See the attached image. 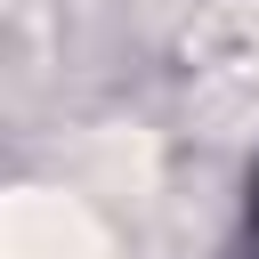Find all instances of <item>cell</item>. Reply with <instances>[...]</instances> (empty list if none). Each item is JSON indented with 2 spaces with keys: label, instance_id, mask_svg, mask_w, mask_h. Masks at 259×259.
Listing matches in <instances>:
<instances>
[{
  "label": "cell",
  "instance_id": "obj_1",
  "mask_svg": "<svg viewBox=\"0 0 259 259\" xmlns=\"http://www.w3.org/2000/svg\"><path fill=\"white\" fill-rule=\"evenodd\" d=\"M8 243H16V259H89L97 251L89 227H81V210H65V202H16Z\"/></svg>",
  "mask_w": 259,
  "mask_h": 259
}]
</instances>
